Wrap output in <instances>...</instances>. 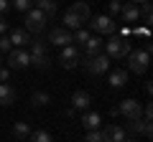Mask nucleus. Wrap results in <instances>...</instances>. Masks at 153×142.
<instances>
[{"mask_svg": "<svg viewBox=\"0 0 153 142\" xmlns=\"http://www.w3.org/2000/svg\"><path fill=\"white\" fill-rule=\"evenodd\" d=\"M5 61H8V69H18V71H23V69L31 66V56H28L26 48H13Z\"/></svg>", "mask_w": 153, "mask_h": 142, "instance_id": "10", "label": "nucleus"}, {"mask_svg": "<svg viewBox=\"0 0 153 142\" xmlns=\"http://www.w3.org/2000/svg\"><path fill=\"white\" fill-rule=\"evenodd\" d=\"M102 137H105V142H123L128 137V132L123 127H117V124H107L102 130Z\"/></svg>", "mask_w": 153, "mask_h": 142, "instance_id": "14", "label": "nucleus"}, {"mask_svg": "<svg viewBox=\"0 0 153 142\" xmlns=\"http://www.w3.org/2000/svg\"><path fill=\"white\" fill-rule=\"evenodd\" d=\"M59 64L64 66V69H76V66L82 64V51L76 48L74 43L64 46V48H61V56H59Z\"/></svg>", "mask_w": 153, "mask_h": 142, "instance_id": "7", "label": "nucleus"}, {"mask_svg": "<svg viewBox=\"0 0 153 142\" xmlns=\"http://www.w3.org/2000/svg\"><path fill=\"white\" fill-rule=\"evenodd\" d=\"M110 114L112 117H125L128 122H133V119H143V107H140V102H135V99H125V102H120V107H112L110 109Z\"/></svg>", "mask_w": 153, "mask_h": 142, "instance_id": "3", "label": "nucleus"}, {"mask_svg": "<svg viewBox=\"0 0 153 142\" xmlns=\"http://www.w3.org/2000/svg\"><path fill=\"white\" fill-rule=\"evenodd\" d=\"M8 41L13 48H23L26 43H31V36L26 28H13V31H8Z\"/></svg>", "mask_w": 153, "mask_h": 142, "instance_id": "11", "label": "nucleus"}, {"mask_svg": "<svg viewBox=\"0 0 153 142\" xmlns=\"http://www.w3.org/2000/svg\"><path fill=\"white\" fill-rule=\"evenodd\" d=\"M89 28H92L94 33H105V36H112L115 31H117V23L112 20L110 15H97V18H89Z\"/></svg>", "mask_w": 153, "mask_h": 142, "instance_id": "8", "label": "nucleus"}, {"mask_svg": "<svg viewBox=\"0 0 153 142\" xmlns=\"http://www.w3.org/2000/svg\"><path fill=\"white\" fill-rule=\"evenodd\" d=\"M105 51H107V59H128V53H130V41L123 38V36H112L105 43Z\"/></svg>", "mask_w": 153, "mask_h": 142, "instance_id": "4", "label": "nucleus"}, {"mask_svg": "<svg viewBox=\"0 0 153 142\" xmlns=\"http://www.w3.org/2000/svg\"><path fill=\"white\" fill-rule=\"evenodd\" d=\"M10 8H16V10H23L28 13L33 8V0H10Z\"/></svg>", "mask_w": 153, "mask_h": 142, "instance_id": "26", "label": "nucleus"}, {"mask_svg": "<svg viewBox=\"0 0 153 142\" xmlns=\"http://www.w3.org/2000/svg\"><path fill=\"white\" fill-rule=\"evenodd\" d=\"M49 43L51 46H69L71 43V31H66V28H54V31L49 33Z\"/></svg>", "mask_w": 153, "mask_h": 142, "instance_id": "12", "label": "nucleus"}, {"mask_svg": "<svg viewBox=\"0 0 153 142\" xmlns=\"http://www.w3.org/2000/svg\"><path fill=\"white\" fill-rule=\"evenodd\" d=\"M100 122H102V117H100L97 112H84V117H82V127H84L87 132L100 130Z\"/></svg>", "mask_w": 153, "mask_h": 142, "instance_id": "18", "label": "nucleus"}, {"mask_svg": "<svg viewBox=\"0 0 153 142\" xmlns=\"http://www.w3.org/2000/svg\"><path fill=\"white\" fill-rule=\"evenodd\" d=\"M135 36H143V38H148V36H151V31H148V28H140V26H135Z\"/></svg>", "mask_w": 153, "mask_h": 142, "instance_id": "34", "label": "nucleus"}, {"mask_svg": "<svg viewBox=\"0 0 153 142\" xmlns=\"http://www.w3.org/2000/svg\"><path fill=\"white\" fill-rule=\"evenodd\" d=\"M16 102V89L10 84H0V107H10Z\"/></svg>", "mask_w": 153, "mask_h": 142, "instance_id": "19", "label": "nucleus"}, {"mask_svg": "<svg viewBox=\"0 0 153 142\" xmlns=\"http://www.w3.org/2000/svg\"><path fill=\"white\" fill-rule=\"evenodd\" d=\"M87 20H89V5L79 0V3H74V5L64 13V26L61 28H66V31H79Z\"/></svg>", "mask_w": 153, "mask_h": 142, "instance_id": "1", "label": "nucleus"}, {"mask_svg": "<svg viewBox=\"0 0 153 142\" xmlns=\"http://www.w3.org/2000/svg\"><path fill=\"white\" fill-rule=\"evenodd\" d=\"M107 10H110V18H112V15H120V10H123V3H120V0H110Z\"/></svg>", "mask_w": 153, "mask_h": 142, "instance_id": "28", "label": "nucleus"}, {"mask_svg": "<svg viewBox=\"0 0 153 142\" xmlns=\"http://www.w3.org/2000/svg\"><path fill=\"white\" fill-rule=\"evenodd\" d=\"M0 66H3V53H0Z\"/></svg>", "mask_w": 153, "mask_h": 142, "instance_id": "38", "label": "nucleus"}, {"mask_svg": "<svg viewBox=\"0 0 153 142\" xmlns=\"http://www.w3.org/2000/svg\"><path fill=\"white\" fill-rule=\"evenodd\" d=\"M130 3H133V5H138V8H140V5H146V3H151V0H130Z\"/></svg>", "mask_w": 153, "mask_h": 142, "instance_id": "36", "label": "nucleus"}, {"mask_svg": "<svg viewBox=\"0 0 153 142\" xmlns=\"http://www.w3.org/2000/svg\"><path fill=\"white\" fill-rule=\"evenodd\" d=\"M8 74H10L8 69H0V84H5V81H8Z\"/></svg>", "mask_w": 153, "mask_h": 142, "instance_id": "35", "label": "nucleus"}, {"mask_svg": "<svg viewBox=\"0 0 153 142\" xmlns=\"http://www.w3.org/2000/svg\"><path fill=\"white\" fill-rule=\"evenodd\" d=\"M84 142H105V137H102V132H100V130H94V132H87Z\"/></svg>", "mask_w": 153, "mask_h": 142, "instance_id": "30", "label": "nucleus"}, {"mask_svg": "<svg viewBox=\"0 0 153 142\" xmlns=\"http://www.w3.org/2000/svg\"><path fill=\"white\" fill-rule=\"evenodd\" d=\"M13 135H16V140H28L31 127H28L26 122H16V124H13Z\"/></svg>", "mask_w": 153, "mask_h": 142, "instance_id": "24", "label": "nucleus"}, {"mask_svg": "<svg viewBox=\"0 0 153 142\" xmlns=\"http://www.w3.org/2000/svg\"><path fill=\"white\" fill-rule=\"evenodd\" d=\"M120 15H123V20L128 23V26H138V20H140V8L138 5H123V10H120Z\"/></svg>", "mask_w": 153, "mask_h": 142, "instance_id": "17", "label": "nucleus"}, {"mask_svg": "<svg viewBox=\"0 0 153 142\" xmlns=\"http://www.w3.org/2000/svg\"><path fill=\"white\" fill-rule=\"evenodd\" d=\"M10 51H13V46H10V41H8V36H0V53L8 56Z\"/></svg>", "mask_w": 153, "mask_h": 142, "instance_id": "29", "label": "nucleus"}, {"mask_svg": "<svg viewBox=\"0 0 153 142\" xmlns=\"http://www.w3.org/2000/svg\"><path fill=\"white\" fill-rule=\"evenodd\" d=\"M33 8H38V10L44 13L46 20L56 15V3H54V0H33Z\"/></svg>", "mask_w": 153, "mask_h": 142, "instance_id": "20", "label": "nucleus"}, {"mask_svg": "<svg viewBox=\"0 0 153 142\" xmlns=\"http://www.w3.org/2000/svg\"><path fill=\"white\" fill-rule=\"evenodd\" d=\"M23 20H26V31L28 33H36V36H38V33H44V28H46V15L38 10V8H31Z\"/></svg>", "mask_w": 153, "mask_h": 142, "instance_id": "6", "label": "nucleus"}, {"mask_svg": "<svg viewBox=\"0 0 153 142\" xmlns=\"http://www.w3.org/2000/svg\"><path fill=\"white\" fill-rule=\"evenodd\" d=\"M89 36H92V33H89L87 28H79V31H74V33H71V43H74L76 48H79V46H84V43L89 41Z\"/></svg>", "mask_w": 153, "mask_h": 142, "instance_id": "22", "label": "nucleus"}, {"mask_svg": "<svg viewBox=\"0 0 153 142\" xmlns=\"http://www.w3.org/2000/svg\"><path fill=\"white\" fill-rule=\"evenodd\" d=\"M123 142H138V140H133V137H125V140H123Z\"/></svg>", "mask_w": 153, "mask_h": 142, "instance_id": "37", "label": "nucleus"}, {"mask_svg": "<svg viewBox=\"0 0 153 142\" xmlns=\"http://www.w3.org/2000/svg\"><path fill=\"white\" fill-rule=\"evenodd\" d=\"M125 132L151 137V135H153V127H151V122H146V119H133V122H128V130H125Z\"/></svg>", "mask_w": 153, "mask_h": 142, "instance_id": "13", "label": "nucleus"}, {"mask_svg": "<svg viewBox=\"0 0 153 142\" xmlns=\"http://www.w3.org/2000/svg\"><path fill=\"white\" fill-rule=\"evenodd\" d=\"M8 31H10V26H8L5 15H0V36H8Z\"/></svg>", "mask_w": 153, "mask_h": 142, "instance_id": "32", "label": "nucleus"}, {"mask_svg": "<svg viewBox=\"0 0 153 142\" xmlns=\"http://www.w3.org/2000/svg\"><path fill=\"white\" fill-rule=\"evenodd\" d=\"M28 56H31V64L36 66V69H46V66L51 64L49 61V43H46L44 38H33L31 41V51H28Z\"/></svg>", "mask_w": 153, "mask_h": 142, "instance_id": "2", "label": "nucleus"}, {"mask_svg": "<svg viewBox=\"0 0 153 142\" xmlns=\"http://www.w3.org/2000/svg\"><path fill=\"white\" fill-rule=\"evenodd\" d=\"M125 84H128V71L117 69V71L110 74V86H112V89H123Z\"/></svg>", "mask_w": 153, "mask_h": 142, "instance_id": "21", "label": "nucleus"}, {"mask_svg": "<svg viewBox=\"0 0 153 142\" xmlns=\"http://www.w3.org/2000/svg\"><path fill=\"white\" fill-rule=\"evenodd\" d=\"M49 102H51V97L46 91H33L31 94V104H33V107H46Z\"/></svg>", "mask_w": 153, "mask_h": 142, "instance_id": "25", "label": "nucleus"}, {"mask_svg": "<svg viewBox=\"0 0 153 142\" xmlns=\"http://www.w3.org/2000/svg\"><path fill=\"white\" fill-rule=\"evenodd\" d=\"M82 64H84V69H87L92 76H100V74H105V71L110 69V59L105 53H97V56H92V59H82Z\"/></svg>", "mask_w": 153, "mask_h": 142, "instance_id": "9", "label": "nucleus"}, {"mask_svg": "<svg viewBox=\"0 0 153 142\" xmlns=\"http://www.w3.org/2000/svg\"><path fill=\"white\" fill-rule=\"evenodd\" d=\"M102 46H105V41H100L97 36H89V41L82 46V48H84V56H82V59H92V56L102 53Z\"/></svg>", "mask_w": 153, "mask_h": 142, "instance_id": "16", "label": "nucleus"}, {"mask_svg": "<svg viewBox=\"0 0 153 142\" xmlns=\"http://www.w3.org/2000/svg\"><path fill=\"white\" fill-rule=\"evenodd\" d=\"M148 61H151V53H148L146 48H140V51H130V53H128V69H130L133 74H146Z\"/></svg>", "mask_w": 153, "mask_h": 142, "instance_id": "5", "label": "nucleus"}, {"mask_svg": "<svg viewBox=\"0 0 153 142\" xmlns=\"http://www.w3.org/2000/svg\"><path fill=\"white\" fill-rule=\"evenodd\" d=\"M151 18H153V8H151V3H146V5H140V20L151 23Z\"/></svg>", "mask_w": 153, "mask_h": 142, "instance_id": "27", "label": "nucleus"}, {"mask_svg": "<svg viewBox=\"0 0 153 142\" xmlns=\"http://www.w3.org/2000/svg\"><path fill=\"white\" fill-rule=\"evenodd\" d=\"M89 104H92V97H89V94L87 91H82V89H79V91H74V94H71V109H79V112H82V109H89Z\"/></svg>", "mask_w": 153, "mask_h": 142, "instance_id": "15", "label": "nucleus"}, {"mask_svg": "<svg viewBox=\"0 0 153 142\" xmlns=\"http://www.w3.org/2000/svg\"><path fill=\"white\" fill-rule=\"evenodd\" d=\"M143 119H146V122H151V119H153V107H151V102L143 107Z\"/></svg>", "mask_w": 153, "mask_h": 142, "instance_id": "31", "label": "nucleus"}, {"mask_svg": "<svg viewBox=\"0 0 153 142\" xmlns=\"http://www.w3.org/2000/svg\"><path fill=\"white\" fill-rule=\"evenodd\" d=\"M28 142H54V137H51V132L46 130H31V135H28Z\"/></svg>", "mask_w": 153, "mask_h": 142, "instance_id": "23", "label": "nucleus"}, {"mask_svg": "<svg viewBox=\"0 0 153 142\" xmlns=\"http://www.w3.org/2000/svg\"><path fill=\"white\" fill-rule=\"evenodd\" d=\"M10 10V0H0V15H5Z\"/></svg>", "mask_w": 153, "mask_h": 142, "instance_id": "33", "label": "nucleus"}]
</instances>
